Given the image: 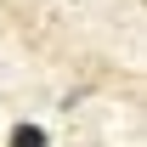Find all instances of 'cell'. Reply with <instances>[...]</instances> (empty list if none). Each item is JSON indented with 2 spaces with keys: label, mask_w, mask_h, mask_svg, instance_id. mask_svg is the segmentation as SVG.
<instances>
[{
  "label": "cell",
  "mask_w": 147,
  "mask_h": 147,
  "mask_svg": "<svg viewBox=\"0 0 147 147\" xmlns=\"http://www.w3.org/2000/svg\"><path fill=\"white\" fill-rule=\"evenodd\" d=\"M6 147H45V130H40V125H17Z\"/></svg>",
  "instance_id": "1"
}]
</instances>
